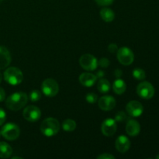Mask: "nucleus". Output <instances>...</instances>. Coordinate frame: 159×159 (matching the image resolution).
Segmentation results:
<instances>
[{"mask_svg": "<svg viewBox=\"0 0 159 159\" xmlns=\"http://www.w3.org/2000/svg\"><path fill=\"white\" fill-rule=\"evenodd\" d=\"M28 96L24 93H15L9 96L6 100V105L9 110L18 111L26 105Z\"/></svg>", "mask_w": 159, "mask_h": 159, "instance_id": "obj_1", "label": "nucleus"}, {"mask_svg": "<svg viewBox=\"0 0 159 159\" xmlns=\"http://www.w3.org/2000/svg\"><path fill=\"white\" fill-rule=\"evenodd\" d=\"M59 130H60V123L55 118H47L40 125V131L46 137L54 136L58 133Z\"/></svg>", "mask_w": 159, "mask_h": 159, "instance_id": "obj_2", "label": "nucleus"}, {"mask_svg": "<svg viewBox=\"0 0 159 159\" xmlns=\"http://www.w3.org/2000/svg\"><path fill=\"white\" fill-rule=\"evenodd\" d=\"M4 79L9 85H16L22 82L23 79V75L19 68L16 67H10L5 71Z\"/></svg>", "mask_w": 159, "mask_h": 159, "instance_id": "obj_3", "label": "nucleus"}, {"mask_svg": "<svg viewBox=\"0 0 159 159\" xmlns=\"http://www.w3.org/2000/svg\"><path fill=\"white\" fill-rule=\"evenodd\" d=\"M20 134V127L15 124L9 123L3 126L1 130V135L8 141H15Z\"/></svg>", "mask_w": 159, "mask_h": 159, "instance_id": "obj_4", "label": "nucleus"}, {"mask_svg": "<svg viewBox=\"0 0 159 159\" xmlns=\"http://www.w3.org/2000/svg\"><path fill=\"white\" fill-rule=\"evenodd\" d=\"M41 89L46 96L54 97L58 93L59 85L54 79H47L42 82Z\"/></svg>", "mask_w": 159, "mask_h": 159, "instance_id": "obj_5", "label": "nucleus"}, {"mask_svg": "<svg viewBox=\"0 0 159 159\" xmlns=\"http://www.w3.org/2000/svg\"><path fill=\"white\" fill-rule=\"evenodd\" d=\"M137 93L141 99H150L155 95V88L150 82H141L137 87Z\"/></svg>", "mask_w": 159, "mask_h": 159, "instance_id": "obj_6", "label": "nucleus"}, {"mask_svg": "<svg viewBox=\"0 0 159 159\" xmlns=\"http://www.w3.org/2000/svg\"><path fill=\"white\" fill-rule=\"evenodd\" d=\"M116 55H117V59L120 63L125 66L131 65L134 60V54L133 51L127 47H123L120 48L117 51Z\"/></svg>", "mask_w": 159, "mask_h": 159, "instance_id": "obj_7", "label": "nucleus"}, {"mask_svg": "<svg viewBox=\"0 0 159 159\" xmlns=\"http://www.w3.org/2000/svg\"><path fill=\"white\" fill-rule=\"evenodd\" d=\"M79 64L86 71H94L98 66L97 59L90 54H83L79 59Z\"/></svg>", "mask_w": 159, "mask_h": 159, "instance_id": "obj_8", "label": "nucleus"}, {"mask_svg": "<svg viewBox=\"0 0 159 159\" xmlns=\"http://www.w3.org/2000/svg\"><path fill=\"white\" fill-rule=\"evenodd\" d=\"M23 116L29 122H36L41 116V112L36 106H28L23 110Z\"/></svg>", "mask_w": 159, "mask_h": 159, "instance_id": "obj_9", "label": "nucleus"}, {"mask_svg": "<svg viewBox=\"0 0 159 159\" xmlns=\"http://www.w3.org/2000/svg\"><path fill=\"white\" fill-rule=\"evenodd\" d=\"M126 110L128 114L133 117H138L144 112V107L140 102L136 100H132L127 103Z\"/></svg>", "mask_w": 159, "mask_h": 159, "instance_id": "obj_10", "label": "nucleus"}, {"mask_svg": "<svg viewBox=\"0 0 159 159\" xmlns=\"http://www.w3.org/2000/svg\"><path fill=\"white\" fill-rule=\"evenodd\" d=\"M116 129H117V125H116V120L110 118L105 120L102 122V127H101L102 133L107 137L113 136L116 133Z\"/></svg>", "mask_w": 159, "mask_h": 159, "instance_id": "obj_11", "label": "nucleus"}, {"mask_svg": "<svg viewBox=\"0 0 159 159\" xmlns=\"http://www.w3.org/2000/svg\"><path fill=\"white\" fill-rule=\"evenodd\" d=\"M99 107L103 111H110L116 106V100L111 96H102L98 101Z\"/></svg>", "mask_w": 159, "mask_h": 159, "instance_id": "obj_12", "label": "nucleus"}, {"mask_svg": "<svg viewBox=\"0 0 159 159\" xmlns=\"http://www.w3.org/2000/svg\"><path fill=\"white\" fill-rule=\"evenodd\" d=\"M12 57L9 50L4 46H0V70L7 68L11 63Z\"/></svg>", "mask_w": 159, "mask_h": 159, "instance_id": "obj_13", "label": "nucleus"}, {"mask_svg": "<svg viewBox=\"0 0 159 159\" xmlns=\"http://www.w3.org/2000/svg\"><path fill=\"white\" fill-rule=\"evenodd\" d=\"M116 149L120 153H125L126 152L129 150L130 147V141L128 138L124 135L118 137L115 143Z\"/></svg>", "mask_w": 159, "mask_h": 159, "instance_id": "obj_14", "label": "nucleus"}, {"mask_svg": "<svg viewBox=\"0 0 159 159\" xmlns=\"http://www.w3.org/2000/svg\"><path fill=\"white\" fill-rule=\"evenodd\" d=\"M126 131L129 136H138L141 131V126L139 123L134 120H129L126 126Z\"/></svg>", "mask_w": 159, "mask_h": 159, "instance_id": "obj_15", "label": "nucleus"}, {"mask_svg": "<svg viewBox=\"0 0 159 159\" xmlns=\"http://www.w3.org/2000/svg\"><path fill=\"white\" fill-rule=\"evenodd\" d=\"M79 82L82 84L83 86L85 87H91L96 82L97 80V77L95 75L92 74V73L85 72L82 73L80 76H79Z\"/></svg>", "mask_w": 159, "mask_h": 159, "instance_id": "obj_16", "label": "nucleus"}, {"mask_svg": "<svg viewBox=\"0 0 159 159\" xmlns=\"http://www.w3.org/2000/svg\"><path fill=\"white\" fill-rule=\"evenodd\" d=\"M127 89V85H126L125 82L122 79H116L114 81L113 85V89L114 93L117 95H121L124 93Z\"/></svg>", "mask_w": 159, "mask_h": 159, "instance_id": "obj_17", "label": "nucleus"}, {"mask_svg": "<svg viewBox=\"0 0 159 159\" xmlns=\"http://www.w3.org/2000/svg\"><path fill=\"white\" fill-rule=\"evenodd\" d=\"M12 154V149L9 144L6 142H0V158H8Z\"/></svg>", "mask_w": 159, "mask_h": 159, "instance_id": "obj_18", "label": "nucleus"}, {"mask_svg": "<svg viewBox=\"0 0 159 159\" xmlns=\"http://www.w3.org/2000/svg\"><path fill=\"white\" fill-rule=\"evenodd\" d=\"M101 18L107 23H110L115 18V14L111 9L109 8H103L100 11Z\"/></svg>", "mask_w": 159, "mask_h": 159, "instance_id": "obj_19", "label": "nucleus"}, {"mask_svg": "<svg viewBox=\"0 0 159 159\" xmlns=\"http://www.w3.org/2000/svg\"><path fill=\"white\" fill-rule=\"evenodd\" d=\"M97 89L101 93H107L110 89V83L105 79H100L97 83Z\"/></svg>", "mask_w": 159, "mask_h": 159, "instance_id": "obj_20", "label": "nucleus"}, {"mask_svg": "<svg viewBox=\"0 0 159 159\" xmlns=\"http://www.w3.org/2000/svg\"><path fill=\"white\" fill-rule=\"evenodd\" d=\"M62 128L64 130L68 132L73 131L76 128V123L75 121L71 119H67L63 121L62 123Z\"/></svg>", "mask_w": 159, "mask_h": 159, "instance_id": "obj_21", "label": "nucleus"}, {"mask_svg": "<svg viewBox=\"0 0 159 159\" xmlns=\"http://www.w3.org/2000/svg\"><path fill=\"white\" fill-rule=\"evenodd\" d=\"M133 76L137 80H144L146 78L145 71L141 68H135L133 71Z\"/></svg>", "mask_w": 159, "mask_h": 159, "instance_id": "obj_22", "label": "nucleus"}, {"mask_svg": "<svg viewBox=\"0 0 159 159\" xmlns=\"http://www.w3.org/2000/svg\"><path fill=\"white\" fill-rule=\"evenodd\" d=\"M41 98V93L39 90H32L30 93V99L32 102H37Z\"/></svg>", "mask_w": 159, "mask_h": 159, "instance_id": "obj_23", "label": "nucleus"}, {"mask_svg": "<svg viewBox=\"0 0 159 159\" xmlns=\"http://www.w3.org/2000/svg\"><path fill=\"white\" fill-rule=\"evenodd\" d=\"M127 119V116L124 111H119L116 113L115 115V120L116 122L123 123L124 121H126V120Z\"/></svg>", "mask_w": 159, "mask_h": 159, "instance_id": "obj_24", "label": "nucleus"}, {"mask_svg": "<svg viewBox=\"0 0 159 159\" xmlns=\"http://www.w3.org/2000/svg\"><path fill=\"white\" fill-rule=\"evenodd\" d=\"M85 99H86V101L88 102H89V103L91 104H93L97 101L98 96L97 95L95 94V93H90L86 95V96H85Z\"/></svg>", "mask_w": 159, "mask_h": 159, "instance_id": "obj_25", "label": "nucleus"}, {"mask_svg": "<svg viewBox=\"0 0 159 159\" xmlns=\"http://www.w3.org/2000/svg\"><path fill=\"white\" fill-rule=\"evenodd\" d=\"M95 1H96V2L97 3L99 6H107L111 5L114 0H95Z\"/></svg>", "mask_w": 159, "mask_h": 159, "instance_id": "obj_26", "label": "nucleus"}, {"mask_svg": "<svg viewBox=\"0 0 159 159\" xmlns=\"http://www.w3.org/2000/svg\"><path fill=\"white\" fill-rule=\"evenodd\" d=\"M98 64H99V66L102 67V68H107V67L110 65V61L107 58H106V57H102V58H101L100 60L99 61Z\"/></svg>", "mask_w": 159, "mask_h": 159, "instance_id": "obj_27", "label": "nucleus"}, {"mask_svg": "<svg viewBox=\"0 0 159 159\" xmlns=\"http://www.w3.org/2000/svg\"><path fill=\"white\" fill-rule=\"evenodd\" d=\"M6 119V112L2 110V108H0V126L2 125L5 123Z\"/></svg>", "mask_w": 159, "mask_h": 159, "instance_id": "obj_28", "label": "nucleus"}, {"mask_svg": "<svg viewBox=\"0 0 159 159\" xmlns=\"http://www.w3.org/2000/svg\"><path fill=\"white\" fill-rule=\"evenodd\" d=\"M97 158L98 159H114L115 157L109 153H105L97 156Z\"/></svg>", "mask_w": 159, "mask_h": 159, "instance_id": "obj_29", "label": "nucleus"}, {"mask_svg": "<svg viewBox=\"0 0 159 159\" xmlns=\"http://www.w3.org/2000/svg\"><path fill=\"white\" fill-rule=\"evenodd\" d=\"M108 51H110V53H113V54H114V53H116V51H118L117 45L115 44V43H111V44H110L108 46Z\"/></svg>", "mask_w": 159, "mask_h": 159, "instance_id": "obj_30", "label": "nucleus"}, {"mask_svg": "<svg viewBox=\"0 0 159 159\" xmlns=\"http://www.w3.org/2000/svg\"><path fill=\"white\" fill-rule=\"evenodd\" d=\"M6 99V93L2 88L0 87V102H2Z\"/></svg>", "mask_w": 159, "mask_h": 159, "instance_id": "obj_31", "label": "nucleus"}, {"mask_svg": "<svg viewBox=\"0 0 159 159\" xmlns=\"http://www.w3.org/2000/svg\"><path fill=\"white\" fill-rule=\"evenodd\" d=\"M122 75H123L122 71H121L120 69H119V68H118V69H116L114 71V75L116 76L117 79H120L121 76H122Z\"/></svg>", "mask_w": 159, "mask_h": 159, "instance_id": "obj_32", "label": "nucleus"}, {"mask_svg": "<svg viewBox=\"0 0 159 159\" xmlns=\"http://www.w3.org/2000/svg\"><path fill=\"white\" fill-rule=\"evenodd\" d=\"M96 77H97V79L99 78V79H102V78H103L104 76H105V73H104V71H101V70H99V71H97V73H96Z\"/></svg>", "mask_w": 159, "mask_h": 159, "instance_id": "obj_33", "label": "nucleus"}, {"mask_svg": "<svg viewBox=\"0 0 159 159\" xmlns=\"http://www.w3.org/2000/svg\"><path fill=\"white\" fill-rule=\"evenodd\" d=\"M2 80V74L0 73V83H1Z\"/></svg>", "mask_w": 159, "mask_h": 159, "instance_id": "obj_34", "label": "nucleus"}, {"mask_svg": "<svg viewBox=\"0 0 159 159\" xmlns=\"http://www.w3.org/2000/svg\"><path fill=\"white\" fill-rule=\"evenodd\" d=\"M16 158H20V159H22L23 158H21V157H13V158H12V159H16Z\"/></svg>", "mask_w": 159, "mask_h": 159, "instance_id": "obj_35", "label": "nucleus"}, {"mask_svg": "<svg viewBox=\"0 0 159 159\" xmlns=\"http://www.w3.org/2000/svg\"><path fill=\"white\" fill-rule=\"evenodd\" d=\"M155 158H156L157 159H159V154L158 155H156V157H155Z\"/></svg>", "mask_w": 159, "mask_h": 159, "instance_id": "obj_36", "label": "nucleus"}, {"mask_svg": "<svg viewBox=\"0 0 159 159\" xmlns=\"http://www.w3.org/2000/svg\"><path fill=\"white\" fill-rule=\"evenodd\" d=\"M0 136H1V130H0Z\"/></svg>", "mask_w": 159, "mask_h": 159, "instance_id": "obj_37", "label": "nucleus"}]
</instances>
